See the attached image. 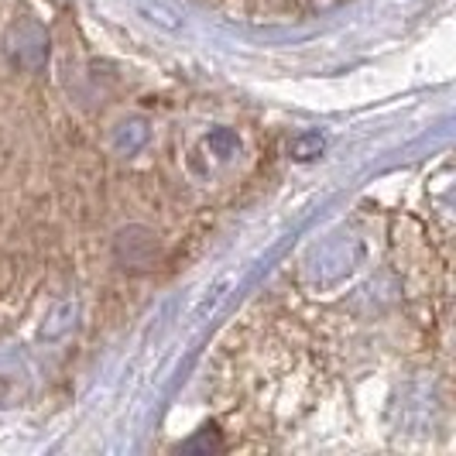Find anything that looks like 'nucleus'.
Here are the masks:
<instances>
[{
	"label": "nucleus",
	"instance_id": "nucleus-1",
	"mask_svg": "<svg viewBox=\"0 0 456 456\" xmlns=\"http://www.w3.org/2000/svg\"><path fill=\"white\" fill-rule=\"evenodd\" d=\"M117 254H120L124 268H148V265H155V257H159V244H155L151 233L137 240L134 230H124V233L117 237Z\"/></svg>",
	"mask_w": 456,
	"mask_h": 456
}]
</instances>
